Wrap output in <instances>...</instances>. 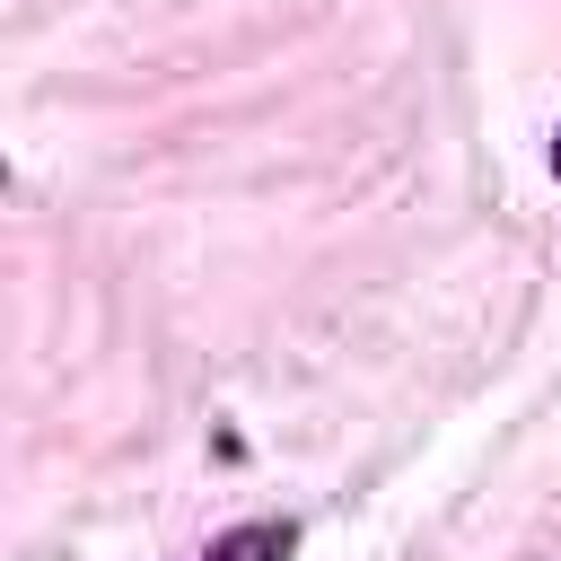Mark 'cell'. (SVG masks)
<instances>
[{
  "instance_id": "6da1fadb",
  "label": "cell",
  "mask_w": 561,
  "mask_h": 561,
  "mask_svg": "<svg viewBox=\"0 0 561 561\" xmlns=\"http://www.w3.org/2000/svg\"><path fill=\"white\" fill-rule=\"evenodd\" d=\"M289 543H298V526L289 517H254V526H228L210 552H193V561H289Z\"/></svg>"
},
{
  "instance_id": "7a4b0ae2",
  "label": "cell",
  "mask_w": 561,
  "mask_h": 561,
  "mask_svg": "<svg viewBox=\"0 0 561 561\" xmlns=\"http://www.w3.org/2000/svg\"><path fill=\"white\" fill-rule=\"evenodd\" d=\"M552 167H561V140H552Z\"/></svg>"
}]
</instances>
